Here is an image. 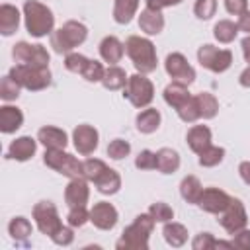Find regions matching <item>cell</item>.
Wrapping results in <instances>:
<instances>
[{
  "instance_id": "obj_1",
  "label": "cell",
  "mask_w": 250,
  "mask_h": 250,
  "mask_svg": "<svg viewBox=\"0 0 250 250\" xmlns=\"http://www.w3.org/2000/svg\"><path fill=\"white\" fill-rule=\"evenodd\" d=\"M25 14H27V29L31 35H43L51 29L53 25V16L47 8H43L37 2H27L25 4Z\"/></svg>"
},
{
  "instance_id": "obj_2",
  "label": "cell",
  "mask_w": 250,
  "mask_h": 250,
  "mask_svg": "<svg viewBox=\"0 0 250 250\" xmlns=\"http://www.w3.org/2000/svg\"><path fill=\"white\" fill-rule=\"evenodd\" d=\"M129 55L133 57L137 68L141 70H152L154 68V53H152V45L148 41H143V39H129Z\"/></svg>"
},
{
  "instance_id": "obj_3",
  "label": "cell",
  "mask_w": 250,
  "mask_h": 250,
  "mask_svg": "<svg viewBox=\"0 0 250 250\" xmlns=\"http://www.w3.org/2000/svg\"><path fill=\"white\" fill-rule=\"evenodd\" d=\"M84 37H86V29H84L82 25H78V23H68V25H66L64 29H61L59 35H55L53 39H62V41H57L55 47H57V51H66V49H70L72 45L80 43Z\"/></svg>"
},
{
  "instance_id": "obj_4",
  "label": "cell",
  "mask_w": 250,
  "mask_h": 250,
  "mask_svg": "<svg viewBox=\"0 0 250 250\" xmlns=\"http://www.w3.org/2000/svg\"><path fill=\"white\" fill-rule=\"evenodd\" d=\"M199 59L205 66H209L213 70H225L230 62V55L227 51H215L211 45H205L199 51Z\"/></svg>"
},
{
  "instance_id": "obj_5",
  "label": "cell",
  "mask_w": 250,
  "mask_h": 250,
  "mask_svg": "<svg viewBox=\"0 0 250 250\" xmlns=\"http://www.w3.org/2000/svg\"><path fill=\"white\" fill-rule=\"evenodd\" d=\"M166 66H168V72L172 76H176V78H180L184 82H191L193 80V70L188 66V62L180 55H170Z\"/></svg>"
},
{
  "instance_id": "obj_6",
  "label": "cell",
  "mask_w": 250,
  "mask_h": 250,
  "mask_svg": "<svg viewBox=\"0 0 250 250\" xmlns=\"http://www.w3.org/2000/svg\"><path fill=\"white\" fill-rule=\"evenodd\" d=\"M131 92H133V94H129V96H131V100H133L137 105H143V104L150 102V98H152V94H150V84H148V80L143 78V76H133V80H131Z\"/></svg>"
},
{
  "instance_id": "obj_7",
  "label": "cell",
  "mask_w": 250,
  "mask_h": 250,
  "mask_svg": "<svg viewBox=\"0 0 250 250\" xmlns=\"http://www.w3.org/2000/svg\"><path fill=\"white\" fill-rule=\"evenodd\" d=\"M96 131H92L90 127H80V129H76V133H74V139H76V148L80 150V152H90L92 148H96Z\"/></svg>"
},
{
  "instance_id": "obj_8",
  "label": "cell",
  "mask_w": 250,
  "mask_h": 250,
  "mask_svg": "<svg viewBox=\"0 0 250 250\" xmlns=\"http://www.w3.org/2000/svg\"><path fill=\"white\" fill-rule=\"evenodd\" d=\"M33 150H35V143L31 139H27V137H21L16 143H12L10 156L12 158H18V160H25V158H29L33 154Z\"/></svg>"
},
{
  "instance_id": "obj_9",
  "label": "cell",
  "mask_w": 250,
  "mask_h": 250,
  "mask_svg": "<svg viewBox=\"0 0 250 250\" xmlns=\"http://www.w3.org/2000/svg\"><path fill=\"white\" fill-rule=\"evenodd\" d=\"M0 121H2V131H4V133H10V131H14V129L20 127V123H21V113H20L16 107H2Z\"/></svg>"
},
{
  "instance_id": "obj_10",
  "label": "cell",
  "mask_w": 250,
  "mask_h": 250,
  "mask_svg": "<svg viewBox=\"0 0 250 250\" xmlns=\"http://www.w3.org/2000/svg\"><path fill=\"white\" fill-rule=\"evenodd\" d=\"M0 25H2V33H4V35H10V33L18 27V10L12 8V6H4V8H2Z\"/></svg>"
},
{
  "instance_id": "obj_11",
  "label": "cell",
  "mask_w": 250,
  "mask_h": 250,
  "mask_svg": "<svg viewBox=\"0 0 250 250\" xmlns=\"http://www.w3.org/2000/svg\"><path fill=\"white\" fill-rule=\"evenodd\" d=\"M39 139H41L47 146H51V148L64 146V143H66L64 133H61V131H57V129H41V131H39Z\"/></svg>"
},
{
  "instance_id": "obj_12",
  "label": "cell",
  "mask_w": 250,
  "mask_h": 250,
  "mask_svg": "<svg viewBox=\"0 0 250 250\" xmlns=\"http://www.w3.org/2000/svg\"><path fill=\"white\" fill-rule=\"evenodd\" d=\"M141 25L148 31V33H158L160 31V27H162V18H160V14L156 12H145L143 16H141Z\"/></svg>"
},
{
  "instance_id": "obj_13",
  "label": "cell",
  "mask_w": 250,
  "mask_h": 250,
  "mask_svg": "<svg viewBox=\"0 0 250 250\" xmlns=\"http://www.w3.org/2000/svg\"><path fill=\"white\" fill-rule=\"evenodd\" d=\"M102 55H104V59H107L109 62H115V61L121 57V45L117 43V39H113V37L105 39V41L102 43Z\"/></svg>"
},
{
  "instance_id": "obj_14",
  "label": "cell",
  "mask_w": 250,
  "mask_h": 250,
  "mask_svg": "<svg viewBox=\"0 0 250 250\" xmlns=\"http://www.w3.org/2000/svg\"><path fill=\"white\" fill-rule=\"evenodd\" d=\"M135 6H137V0H117V8H115L117 21H129Z\"/></svg>"
},
{
  "instance_id": "obj_15",
  "label": "cell",
  "mask_w": 250,
  "mask_h": 250,
  "mask_svg": "<svg viewBox=\"0 0 250 250\" xmlns=\"http://www.w3.org/2000/svg\"><path fill=\"white\" fill-rule=\"evenodd\" d=\"M158 119H160V117H158L156 111H145L143 115H139L137 123H139V129H141V131L148 133V131H152V129L158 127Z\"/></svg>"
},
{
  "instance_id": "obj_16",
  "label": "cell",
  "mask_w": 250,
  "mask_h": 250,
  "mask_svg": "<svg viewBox=\"0 0 250 250\" xmlns=\"http://www.w3.org/2000/svg\"><path fill=\"white\" fill-rule=\"evenodd\" d=\"M156 164L164 170V172H170L178 166V154L172 152V150H160L158 158H156Z\"/></svg>"
},
{
  "instance_id": "obj_17",
  "label": "cell",
  "mask_w": 250,
  "mask_h": 250,
  "mask_svg": "<svg viewBox=\"0 0 250 250\" xmlns=\"http://www.w3.org/2000/svg\"><path fill=\"white\" fill-rule=\"evenodd\" d=\"M234 33H236V27H234L232 23H229V21H221V23H217V27H215V35H217L221 41H230V39L234 37Z\"/></svg>"
},
{
  "instance_id": "obj_18",
  "label": "cell",
  "mask_w": 250,
  "mask_h": 250,
  "mask_svg": "<svg viewBox=\"0 0 250 250\" xmlns=\"http://www.w3.org/2000/svg\"><path fill=\"white\" fill-rule=\"evenodd\" d=\"M107 152H109L113 158H121V156H125V154L129 152V145H127V143H123V141H115V143H111V145H109Z\"/></svg>"
},
{
  "instance_id": "obj_19",
  "label": "cell",
  "mask_w": 250,
  "mask_h": 250,
  "mask_svg": "<svg viewBox=\"0 0 250 250\" xmlns=\"http://www.w3.org/2000/svg\"><path fill=\"white\" fill-rule=\"evenodd\" d=\"M213 8H215L213 0H199L195 6V12L199 14V18H209L213 14Z\"/></svg>"
},
{
  "instance_id": "obj_20",
  "label": "cell",
  "mask_w": 250,
  "mask_h": 250,
  "mask_svg": "<svg viewBox=\"0 0 250 250\" xmlns=\"http://www.w3.org/2000/svg\"><path fill=\"white\" fill-rule=\"evenodd\" d=\"M107 76H111V78H113L111 82H107V84H105L107 88H117V86H121V84L125 82V74H123L119 68H111V70L107 72Z\"/></svg>"
},
{
  "instance_id": "obj_21",
  "label": "cell",
  "mask_w": 250,
  "mask_h": 250,
  "mask_svg": "<svg viewBox=\"0 0 250 250\" xmlns=\"http://www.w3.org/2000/svg\"><path fill=\"white\" fill-rule=\"evenodd\" d=\"M244 6H246L244 0H227V8H229L230 12H238V10H242Z\"/></svg>"
},
{
  "instance_id": "obj_22",
  "label": "cell",
  "mask_w": 250,
  "mask_h": 250,
  "mask_svg": "<svg viewBox=\"0 0 250 250\" xmlns=\"http://www.w3.org/2000/svg\"><path fill=\"white\" fill-rule=\"evenodd\" d=\"M176 2H180V0H148V6L150 8H158V6H166V4H176Z\"/></svg>"
},
{
  "instance_id": "obj_23",
  "label": "cell",
  "mask_w": 250,
  "mask_h": 250,
  "mask_svg": "<svg viewBox=\"0 0 250 250\" xmlns=\"http://www.w3.org/2000/svg\"><path fill=\"white\" fill-rule=\"evenodd\" d=\"M240 27H242V29H246V31H250V14H246V16L242 18V21H240Z\"/></svg>"
},
{
  "instance_id": "obj_24",
  "label": "cell",
  "mask_w": 250,
  "mask_h": 250,
  "mask_svg": "<svg viewBox=\"0 0 250 250\" xmlns=\"http://www.w3.org/2000/svg\"><path fill=\"white\" fill-rule=\"evenodd\" d=\"M242 45H244V53H246V59L250 61V39H244V43H242Z\"/></svg>"
}]
</instances>
